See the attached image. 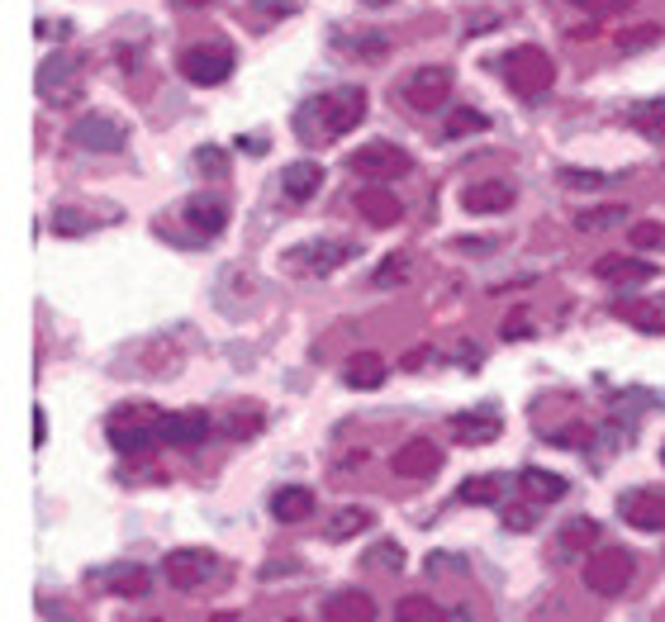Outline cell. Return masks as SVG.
Masks as SVG:
<instances>
[{
	"mask_svg": "<svg viewBox=\"0 0 665 622\" xmlns=\"http://www.w3.org/2000/svg\"><path fill=\"white\" fill-rule=\"evenodd\" d=\"M561 185H581V191H599V185H609L604 171H575V167H561Z\"/></svg>",
	"mask_w": 665,
	"mask_h": 622,
	"instance_id": "cell-42",
	"label": "cell"
},
{
	"mask_svg": "<svg viewBox=\"0 0 665 622\" xmlns=\"http://www.w3.org/2000/svg\"><path fill=\"white\" fill-rule=\"evenodd\" d=\"M324 622H375V599L367 589H332L324 599Z\"/></svg>",
	"mask_w": 665,
	"mask_h": 622,
	"instance_id": "cell-18",
	"label": "cell"
},
{
	"mask_svg": "<svg viewBox=\"0 0 665 622\" xmlns=\"http://www.w3.org/2000/svg\"><path fill=\"white\" fill-rule=\"evenodd\" d=\"M599 523L595 518H571L566 528H561V552H599Z\"/></svg>",
	"mask_w": 665,
	"mask_h": 622,
	"instance_id": "cell-27",
	"label": "cell"
},
{
	"mask_svg": "<svg viewBox=\"0 0 665 622\" xmlns=\"http://www.w3.org/2000/svg\"><path fill=\"white\" fill-rule=\"evenodd\" d=\"M404 281H409V252H390L381 262V271L371 276L375 291H395V285H404Z\"/></svg>",
	"mask_w": 665,
	"mask_h": 622,
	"instance_id": "cell-33",
	"label": "cell"
},
{
	"mask_svg": "<svg viewBox=\"0 0 665 622\" xmlns=\"http://www.w3.org/2000/svg\"><path fill=\"white\" fill-rule=\"evenodd\" d=\"M162 442L167 446H200V442H210V432H214V418L210 414H200V409H185V414H162Z\"/></svg>",
	"mask_w": 665,
	"mask_h": 622,
	"instance_id": "cell-15",
	"label": "cell"
},
{
	"mask_svg": "<svg viewBox=\"0 0 665 622\" xmlns=\"http://www.w3.org/2000/svg\"><path fill=\"white\" fill-rule=\"evenodd\" d=\"M361 5H390V0H361Z\"/></svg>",
	"mask_w": 665,
	"mask_h": 622,
	"instance_id": "cell-50",
	"label": "cell"
},
{
	"mask_svg": "<svg viewBox=\"0 0 665 622\" xmlns=\"http://www.w3.org/2000/svg\"><path fill=\"white\" fill-rule=\"evenodd\" d=\"M618 518L638 532H665V495L661 489H628V495H618Z\"/></svg>",
	"mask_w": 665,
	"mask_h": 622,
	"instance_id": "cell-13",
	"label": "cell"
},
{
	"mask_svg": "<svg viewBox=\"0 0 665 622\" xmlns=\"http://www.w3.org/2000/svg\"><path fill=\"white\" fill-rule=\"evenodd\" d=\"M361 566L367 570H385V575H399L404 570V552H399V542H375L367 556H361Z\"/></svg>",
	"mask_w": 665,
	"mask_h": 622,
	"instance_id": "cell-34",
	"label": "cell"
},
{
	"mask_svg": "<svg viewBox=\"0 0 665 622\" xmlns=\"http://www.w3.org/2000/svg\"><path fill=\"white\" fill-rule=\"evenodd\" d=\"M489 128V114L481 110H471V105H461L452 120H447V138H466V134H485Z\"/></svg>",
	"mask_w": 665,
	"mask_h": 622,
	"instance_id": "cell-35",
	"label": "cell"
},
{
	"mask_svg": "<svg viewBox=\"0 0 665 622\" xmlns=\"http://www.w3.org/2000/svg\"><path fill=\"white\" fill-rule=\"evenodd\" d=\"M361 248L352 238H309L300 242V248L285 252V267L295 271V276H332L338 267H347Z\"/></svg>",
	"mask_w": 665,
	"mask_h": 622,
	"instance_id": "cell-5",
	"label": "cell"
},
{
	"mask_svg": "<svg viewBox=\"0 0 665 622\" xmlns=\"http://www.w3.org/2000/svg\"><path fill=\"white\" fill-rule=\"evenodd\" d=\"M309 513H314V489H305V485H281L277 495H271V518L285 528L305 523Z\"/></svg>",
	"mask_w": 665,
	"mask_h": 622,
	"instance_id": "cell-23",
	"label": "cell"
},
{
	"mask_svg": "<svg viewBox=\"0 0 665 622\" xmlns=\"http://www.w3.org/2000/svg\"><path fill=\"white\" fill-rule=\"evenodd\" d=\"M34 442H38V446L48 442V418H43V409L34 414Z\"/></svg>",
	"mask_w": 665,
	"mask_h": 622,
	"instance_id": "cell-48",
	"label": "cell"
},
{
	"mask_svg": "<svg viewBox=\"0 0 665 622\" xmlns=\"http://www.w3.org/2000/svg\"><path fill=\"white\" fill-rule=\"evenodd\" d=\"M428 570H438V575L461 570V556H442V552H432V556H428Z\"/></svg>",
	"mask_w": 665,
	"mask_h": 622,
	"instance_id": "cell-45",
	"label": "cell"
},
{
	"mask_svg": "<svg viewBox=\"0 0 665 622\" xmlns=\"http://www.w3.org/2000/svg\"><path fill=\"white\" fill-rule=\"evenodd\" d=\"M361 120H367V95H361L357 86H338V91L309 95L305 105L295 110L291 128H295L300 143L319 148V143H338V138H347Z\"/></svg>",
	"mask_w": 665,
	"mask_h": 622,
	"instance_id": "cell-1",
	"label": "cell"
},
{
	"mask_svg": "<svg viewBox=\"0 0 665 622\" xmlns=\"http://www.w3.org/2000/svg\"><path fill=\"white\" fill-rule=\"evenodd\" d=\"M542 438L556 442V446H595V432H589L585 423H575V428H546Z\"/></svg>",
	"mask_w": 665,
	"mask_h": 622,
	"instance_id": "cell-37",
	"label": "cell"
},
{
	"mask_svg": "<svg viewBox=\"0 0 665 622\" xmlns=\"http://www.w3.org/2000/svg\"><path fill=\"white\" fill-rule=\"evenodd\" d=\"M518 485H523L538 504H556V499L571 495V480H566V475L542 471V466H523V471H518Z\"/></svg>",
	"mask_w": 665,
	"mask_h": 622,
	"instance_id": "cell-25",
	"label": "cell"
},
{
	"mask_svg": "<svg viewBox=\"0 0 665 622\" xmlns=\"http://www.w3.org/2000/svg\"><path fill=\"white\" fill-rule=\"evenodd\" d=\"M595 276L609 285H646V281H656V267L642 262V257H599Z\"/></svg>",
	"mask_w": 665,
	"mask_h": 622,
	"instance_id": "cell-22",
	"label": "cell"
},
{
	"mask_svg": "<svg viewBox=\"0 0 665 622\" xmlns=\"http://www.w3.org/2000/svg\"><path fill=\"white\" fill-rule=\"evenodd\" d=\"M34 86H38V95L48 100V105H57V110H67L71 100L81 95V57L77 53H48L38 63V77H34Z\"/></svg>",
	"mask_w": 665,
	"mask_h": 622,
	"instance_id": "cell-6",
	"label": "cell"
},
{
	"mask_svg": "<svg viewBox=\"0 0 665 622\" xmlns=\"http://www.w3.org/2000/svg\"><path fill=\"white\" fill-rule=\"evenodd\" d=\"M514 200H518V191L509 181H475V185L461 191V205H466L471 214H509Z\"/></svg>",
	"mask_w": 665,
	"mask_h": 622,
	"instance_id": "cell-17",
	"label": "cell"
},
{
	"mask_svg": "<svg viewBox=\"0 0 665 622\" xmlns=\"http://www.w3.org/2000/svg\"><path fill=\"white\" fill-rule=\"evenodd\" d=\"M499 485H504V475H471L457 495H461V504H499Z\"/></svg>",
	"mask_w": 665,
	"mask_h": 622,
	"instance_id": "cell-32",
	"label": "cell"
},
{
	"mask_svg": "<svg viewBox=\"0 0 665 622\" xmlns=\"http://www.w3.org/2000/svg\"><path fill=\"white\" fill-rule=\"evenodd\" d=\"M632 575H638V561H632L628 546H599V552H589L585 556V570H581V580L589 595H599V599H618L623 589L632 585Z\"/></svg>",
	"mask_w": 665,
	"mask_h": 622,
	"instance_id": "cell-4",
	"label": "cell"
},
{
	"mask_svg": "<svg viewBox=\"0 0 665 622\" xmlns=\"http://www.w3.org/2000/svg\"><path fill=\"white\" fill-rule=\"evenodd\" d=\"M177 10H205V5H214V0H171Z\"/></svg>",
	"mask_w": 665,
	"mask_h": 622,
	"instance_id": "cell-49",
	"label": "cell"
},
{
	"mask_svg": "<svg viewBox=\"0 0 665 622\" xmlns=\"http://www.w3.org/2000/svg\"><path fill=\"white\" fill-rule=\"evenodd\" d=\"M499 71H504V81H509V91L523 95V100L546 95V91H552V81H556L552 57H546L542 48H532V43L504 53V57H499Z\"/></svg>",
	"mask_w": 665,
	"mask_h": 622,
	"instance_id": "cell-3",
	"label": "cell"
},
{
	"mask_svg": "<svg viewBox=\"0 0 665 622\" xmlns=\"http://www.w3.org/2000/svg\"><path fill=\"white\" fill-rule=\"evenodd\" d=\"M447 432H452V442H461V446H485V442L499 438L504 423H499L495 409H466V414L447 418Z\"/></svg>",
	"mask_w": 665,
	"mask_h": 622,
	"instance_id": "cell-14",
	"label": "cell"
},
{
	"mask_svg": "<svg viewBox=\"0 0 665 622\" xmlns=\"http://www.w3.org/2000/svg\"><path fill=\"white\" fill-rule=\"evenodd\" d=\"M357 210L361 219H367L371 228H395L404 219V205L395 191H381V185H367V191H357Z\"/></svg>",
	"mask_w": 665,
	"mask_h": 622,
	"instance_id": "cell-20",
	"label": "cell"
},
{
	"mask_svg": "<svg viewBox=\"0 0 665 622\" xmlns=\"http://www.w3.org/2000/svg\"><path fill=\"white\" fill-rule=\"evenodd\" d=\"M342 385H347V389H375V385H385V357L352 352V357L342 361Z\"/></svg>",
	"mask_w": 665,
	"mask_h": 622,
	"instance_id": "cell-24",
	"label": "cell"
},
{
	"mask_svg": "<svg viewBox=\"0 0 665 622\" xmlns=\"http://www.w3.org/2000/svg\"><path fill=\"white\" fill-rule=\"evenodd\" d=\"M575 5H585L589 14H618V10L638 5V0H575Z\"/></svg>",
	"mask_w": 665,
	"mask_h": 622,
	"instance_id": "cell-44",
	"label": "cell"
},
{
	"mask_svg": "<svg viewBox=\"0 0 665 622\" xmlns=\"http://www.w3.org/2000/svg\"><path fill=\"white\" fill-rule=\"evenodd\" d=\"M628 238H632V248H665V224H656V219H646V224H632L628 228Z\"/></svg>",
	"mask_w": 665,
	"mask_h": 622,
	"instance_id": "cell-38",
	"label": "cell"
},
{
	"mask_svg": "<svg viewBox=\"0 0 665 622\" xmlns=\"http://www.w3.org/2000/svg\"><path fill=\"white\" fill-rule=\"evenodd\" d=\"M371 523H375L371 509H361V504H347V509H332V518L324 523V538H328V542H352L357 532H371Z\"/></svg>",
	"mask_w": 665,
	"mask_h": 622,
	"instance_id": "cell-26",
	"label": "cell"
},
{
	"mask_svg": "<svg viewBox=\"0 0 665 622\" xmlns=\"http://www.w3.org/2000/svg\"><path fill=\"white\" fill-rule=\"evenodd\" d=\"M262 432V414H238L234 423H224V438H252Z\"/></svg>",
	"mask_w": 665,
	"mask_h": 622,
	"instance_id": "cell-43",
	"label": "cell"
},
{
	"mask_svg": "<svg viewBox=\"0 0 665 622\" xmlns=\"http://www.w3.org/2000/svg\"><path fill=\"white\" fill-rule=\"evenodd\" d=\"M618 314H623L628 324H638L642 332H665V295L638 299V305H618Z\"/></svg>",
	"mask_w": 665,
	"mask_h": 622,
	"instance_id": "cell-28",
	"label": "cell"
},
{
	"mask_svg": "<svg viewBox=\"0 0 665 622\" xmlns=\"http://www.w3.org/2000/svg\"><path fill=\"white\" fill-rule=\"evenodd\" d=\"M219 556L210 546H181V552H167L162 561V580L171 589H205L210 580H219Z\"/></svg>",
	"mask_w": 665,
	"mask_h": 622,
	"instance_id": "cell-7",
	"label": "cell"
},
{
	"mask_svg": "<svg viewBox=\"0 0 665 622\" xmlns=\"http://www.w3.org/2000/svg\"><path fill=\"white\" fill-rule=\"evenodd\" d=\"M67 138L77 143L81 152H124L128 128L114 120V114H81V120H71Z\"/></svg>",
	"mask_w": 665,
	"mask_h": 622,
	"instance_id": "cell-10",
	"label": "cell"
},
{
	"mask_svg": "<svg viewBox=\"0 0 665 622\" xmlns=\"http://www.w3.org/2000/svg\"><path fill=\"white\" fill-rule=\"evenodd\" d=\"M162 414L153 404H120L110 414V446L124 456H148L157 442H162Z\"/></svg>",
	"mask_w": 665,
	"mask_h": 622,
	"instance_id": "cell-2",
	"label": "cell"
},
{
	"mask_svg": "<svg viewBox=\"0 0 665 622\" xmlns=\"http://www.w3.org/2000/svg\"><path fill=\"white\" fill-rule=\"evenodd\" d=\"M319 185H324L319 162H291L281 171V195L291 200V205H309V200L319 195Z\"/></svg>",
	"mask_w": 665,
	"mask_h": 622,
	"instance_id": "cell-21",
	"label": "cell"
},
{
	"mask_svg": "<svg viewBox=\"0 0 665 622\" xmlns=\"http://www.w3.org/2000/svg\"><path fill=\"white\" fill-rule=\"evenodd\" d=\"M661 461H665V446H661Z\"/></svg>",
	"mask_w": 665,
	"mask_h": 622,
	"instance_id": "cell-51",
	"label": "cell"
},
{
	"mask_svg": "<svg viewBox=\"0 0 665 622\" xmlns=\"http://www.w3.org/2000/svg\"><path fill=\"white\" fill-rule=\"evenodd\" d=\"M390 471L399 475V480H432V475L442 471V446L432 438H409L399 446L395 456H390Z\"/></svg>",
	"mask_w": 665,
	"mask_h": 622,
	"instance_id": "cell-12",
	"label": "cell"
},
{
	"mask_svg": "<svg viewBox=\"0 0 665 622\" xmlns=\"http://www.w3.org/2000/svg\"><path fill=\"white\" fill-rule=\"evenodd\" d=\"M414 167V157L399 148V143H385V138H375V143H367V148H357L352 152V171L361 181H395V177H404V171Z\"/></svg>",
	"mask_w": 665,
	"mask_h": 622,
	"instance_id": "cell-9",
	"label": "cell"
},
{
	"mask_svg": "<svg viewBox=\"0 0 665 622\" xmlns=\"http://www.w3.org/2000/svg\"><path fill=\"white\" fill-rule=\"evenodd\" d=\"M38 609H43V618H48V622H81L77 613H63V609H57L53 599H38Z\"/></svg>",
	"mask_w": 665,
	"mask_h": 622,
	"instance_id": "cell-46",
	"label": "cell"
},
{
	"mask_svg": "<svg viewBox=\"0 0 665 622\" xmlns=\"http://www.w3.org/2000/svg\"><path fill=\"white\" fill-rule=\"evenodd\" d=\"M656 38H661V29H656V24H646V29H628V34L618 38V53H638V48H652Z\"/></svg>",
	"mask_w": 665,
	"mask_h": 622,
	"instance_id": "cell-40",
	"label": "cell"
},
{
	"mask_svg": "<svg viewBox=\"0 0 665 622\" xmlns=\"http://www.w3.org/2000/svg\"><path fill=\"white\" fill-rule=\"evenodd\" d=\"M185 224H191L200 238H214V234H224V224H228V205L214 191H200V195L185 200Z\"/></svg>",
	"mask_w": 665,
	"mask_h": 622,
	"instance_id": "cell-19",
	"label": "cell"
},
{
	"mask_svg": "<svg viewBox=\"0 0 665 622\" xmlns=\"http://www.w3.org/2000/svg\"><path fill=\"white\" fill-rule=\"evenodd\" d=\"M628 124L638 128V134L646 138H665V95L661 100H646V105H638L628 114Z\"/></svg>",
	"mask_w": 665,
	"mask_h": 622,
	"instance_id": "cell-29",
	"label": "cell"
},
{
	"mask_svg": "<svg viewBox=\"0 0 665 622\" xmlns=\"http://www.w3.org/2000/svg\"><path fill=\"white\" fill-rule=\"evenodd\" d=\"M91 585L105 589V595H120V599H148L153 575L143 566H105L100 575H91Z\"/></svg>",
	"mask_w": 665,
	"mask_h": 622,
	"instance_id": "cell-16",
	"label": "cell"
},
{
	"mask_svg": "<svg viewBox=\"0 0 665 622\" xmlns=\"http://www.w3.org/2000/svg\"><path fill=\"white\" fill-rule=\"evenodd\" d=\"M418 114H438L447 105V95H452V67H418L409 81H404L399 91Z\"/></svg>",
	"mask_w": 665,
	"mask_h": 622,
	"instance_id": "cell-11",
	"label": "cell"
},
{
	"mask_svg": "<svg viewBox=\"0 0 665 622\" xmlns=\"http://www.w3.org/2000/svg\"><path fill=\"white\" fill-rule=\"evenodd\" d=\"M447 613L438 609L432 599H424V595H404L399 603H395V622H442Z\"/></svg>",
	"mask_w": 665,
	"mask_h": 622,
	"instance_id": "cell-30",
	"label": "cell"
},
{
	"mask_svg": "<svg viewBox=\"0 0 665 622\" xmlns=\"http://www.w3.org/2000/svg\"><path fill=\"white\" fill-rule=\"evenodd\" d=\"M518 332H528V314L523 309L509 314V324H504V338H518Z\"/></svg>",
	"mask_w": 665,
	"mask_h": 622,
	"instance_id": "cell-47",
	"label": "cell"
},
{
	"mask_svg": "<svg viewBox=\"0 0 665 622\" xmlns=\"http://www.w3.org/2000/svg\"><path fill=\"white\" fill-rule=\"evenodd\" d=\"M613 224H628V210L623 205H599V210H581V214H575V228H581V234H599V228H613Z\"/></svg>",
	"mask_w": 665,
	"mask_h": 622,
	"instance_id": "cell-31",
	"label": "cell"
},
{
	"mask_svg": "<svg viewBox=\"0 0 665 622\" xmlns=\"http://www.w3.org/2000/svg\"><path fill=\"white\" fill-rule=\"evenodd\" d=\"M195 171H200V177H228V152L224 148H200L195 152Z\"/></svg>",
	"mask_w": 665,
	"mask_h": 622,
	"instance_id": "cell-39",
	"label": "cell"
},
{
	"mask_svg": "<svg viewBox=\"0 0 665 622\" xmlns=\"http://www.w3.org/2000/svg\"><path fill=\"white\" fill-rule=\"evenodd\" d=\"M57 234H63V238H81V234H91V228L100 224V219H91V214H81V210H71V205H63V210H57Z\"/></svg>",
	"mask_w": 665,
	"mask_h": 622,
	"instance_id": "cell-36",
	"label": "cell"
},
{
	"mask_svg": "<svg viewBox=\"0 0 665 622\" xmlns=\"http://www.w3.org/2000/svg\"><path fill=\"white\" fill-rule=\"evenodd\" d=\"M238 67V53L228 43H195V48L181 53V77L191 86H219L234 77Z\"/></svg>",
	"mask_w": 665,
	"mask_h": 622,
	"instance_id": "cell-8",
	"label": "cell"
},
{
	"mask_svg": "<svg viewBox=\"0 0 665 622\" xmlns=\"http://www.w3.org/2000/svg\"><path fill=\"white\" fill-rule=\"evenodd\" d=\"M532 523H538V504H509V509H504V528L509 532H523Z\"/></svg>",
	"mask_w": 665,
	"mask_h": 622,
	"instance_id": "cell-41",
	"label": "cell"
}]
</instances>
